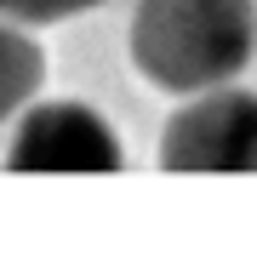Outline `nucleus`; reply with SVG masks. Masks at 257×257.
I'll list each match as a JSON object with an SVG mask.
<instances>
[{
    "label": "nucleus",
    "mask_w": 257,
    "mask_h": 257,
    "mask_svg": "<svg viewBox=\"0 0 257 257\" xmlns=\"http://www.w3.org/2000/svg\"><path fill=\"white\" fill-rule=\"evenodd\" d=\"M257 52L251 0H138L132 63L160 92L229 86Z\"/></svg>",
    "instance_id": "f257e3e1"
},
{
    "label": "nucleus",
    "mask_w": 257,
    "mask_h": 257,
    "mask_svg": "<svg viewBox=\"0 0 257 257\" xmlns=\"http://www.w3.org/2000/svg\"><path fill=\"white\" fill-rule=\"evenodd\" d=\"M166 172H257V92H194L160 132Z\"/></svg>",
    "instance_id": "f03ea898"
},
{
    "label": "nucleus",
    "mask_w": 257,
    "mask_h": 257,
    "mask_svg": "<svg viewBox=\"0 0 257 257\" xmlns=\"http://www.w3.org/2000/svg\"><path fill=\"white\" fill-rule=\"evenodd\" d=\"M12 172H120V143L86 103H40L18 120V138L6 149Z\"/></svg>",
    "instance_id": "7ed1b4c3"
},
{
    "label": "nucleus",
    "mask_w": 257,
    "mask_h": 257,
    "mask_svg": "<svg viewBox=\"0 0 257 257\" xmlns=\"http://www.w3.org/2000/svg\"><path fill=\"white\" fill-rule=\"evenodd\" d=\"M40 80H46V52L18 35V23L0 18V126L40 92Z\"/></svg>",
    "instance_id": "20e7f679"
},
{
    "label": "nucleus",
    "mask_w": 257,
    "mask_h": 257,
    "mask_svg": "<svg viewBox=\"0 0 257 257\" xmlns=\"http://www.w3.org/2000/svg\"><path fill=\"white\" fill-rule=\"evenodd\" d=\"M86 6H103V0H0V18L6 23H63Z\"/></svg>",
    "instance_id": "39448f33"
}]
</instances>
